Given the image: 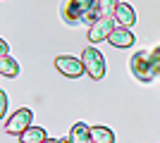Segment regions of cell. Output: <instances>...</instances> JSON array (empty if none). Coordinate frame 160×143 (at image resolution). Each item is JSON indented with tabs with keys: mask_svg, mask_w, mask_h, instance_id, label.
<instances>
[{
	"mask_svg": "<svg viewBox=\"0 0 160 143\" xmlns=\"http://www.w3.org/2000/svg\"><path fill=\"white\" fill-rule=\"evenodd\" d=\"M46 141V131L41 126H29L27 131L19 134V143H43Z\"/></svg>",
	"mask_w": 160,
	"mask_h": 143,
	"instance_id": "10",
	"label": "cell"
},
{
	"mask_svg": "<svg viewBox=\"0 0 160 143\" xmlns=\"http://www.w3.org/2000/svg\"><path fill=\"white\" fill-rule=\"evenodd\" d=\"M81 62H84V67H86V74L91 76L93 81L103 79V74H105V57H103L100 50L86 48V50L81 53Z\"/></svg>",
	"mask_w": 160,
	"mask_h": 143,
	"instance_id": "3",
	"label": "cell"
},
{
	"mask_svg": "<svg viewBox=\"0 0 160 143\" xmlns=\"http://www.w3.org/2000/svg\"><path fill=\"white\" fill-rule=\"evenodd\" d=\"M120 5V0H96V12L100 17H115V10Z\"/></svg>",
	"mask_w": 160,
	"mask_h": 143,
	"instance_id": "12",
	"label": "cell"
},
{
	"mask_svg": "<svg viewBox=\"0 0 160 143\" xmlns=\"http://www.w3.org/2000/svg\"><path fill=\"white\" fill-rule=\"evenodd\" d=\"M0 74L7 76V79H12V76L19 74V62L12 60L10 55H5V57H0Z\"/></svg>",
	"mask_w": 160,
	"mask_h": 143,
	"instance_id": "11",
	"label": "cell"
},
{
	"mask_svg": "<svg viewBox=\"0 0 160 143\" xmlns=\"http://www.w3.org/2000/svg\"><path fill=\"white\" fill-rule=\"evenodd\" d=\"M31 119H33L31 110H29V107H19L5 122V131H7V134H12V136H19L22 131H27L29 126H31Z\"/></svg>",
	"mask_w": 160,
	"mask_h": 143,
	"instance_id": "5",
	"label": "cell"
},
{
	"mask_svg": "<svg viewBox=\"0 0 160 143\" xmlns=\"http://www.w3.org/2000/svg\"><path fill=\"white\" fill-rule=\"evenodd\" d=\"M108 41H110V45H115V48H129L136 38H134V34H132L129 26H117L112 34H110Z\"/></svg>",
	"mask_w": 160,
	"mask_h": 143,
	"instance_id": "7",
	"label": "cell"
},
{
	"mask_svg": "<svg viewBox=\"0 0 160 143\" xmlns=\"http://www.w3.org/2000/svg\"><path fill=\"white\" fill-rule=\"evenodd\" d=\"M91 134H93L96 143H115V134H112V129H108V126H93Z\"/></svg>",
	"mask_w": 160,
	"mask_h": 143,
	"instance_id": "13",
	"label": "cell"
},
{
	"mask_svg": "<svg viewBox=\"0 0 160 143\" xmlns=\"http://www.w3.org/2000/svg\"><path fill=\"white\" fill-rule=\"evenodd\" d=\"M60 143H74V141H72V138H65V141H60Z\"/></svg>",
	"mask_w": 160,
	"mask_h": 143,
	"instance_id": "18",
	"label": "cell"
},
{
	"mask_svg": "<svg viewBox=\"0 0 160 143\" xmlns=\"http://www.w3.org/2000/svg\"><path fill=\"white\" fill-rule=\"evenodd\" d=\"M5 112H7V95L0 91V117H5Z\"/></svg>",
	"mask_w": 160,
	"mask_h": 143,
	"instance_id": "14",
	"label": "cell"
},
{
	"mask_svg": "<svg viewBox=\"0 0 160 143\" xmlns=\"http://www.w3.org/2000/svg\"><path fill=\"white\" fill-rule=\"evenodd\" d=\"M115 19H117V24H122V26H132V24H136V12H134L132 5L120 2L117 10H115Z\"/></svg>",
	"mask_w": 160,
	"mask_h": 143,
	"instance_id": "8",
	"label": "cell"
},
{
	"mask_svg": "<svg viewBox=\"0 0 160 143\" xmlns=\"http://www.w3.org/2000/svg\"><path fill=\"white\" fill-rule=\"evenodd\" d=\"M112 31H115V17H100L88 29V41L100 43V41H105V38H110Z\"/></svg>",
	"mask_w": 160,
	"mask_h": 143,
	"instance_id": "6",
	"label": "cell"
},
{
	"mask_svg": "<svg viewBox=\"0 0 160 143\" xmlns=\"http://www.w3.org/2000/svg\"><path fill=\"white\" fill-rule=\"evenodd\" d=\"M62 19L67 24H93L98 19V12H96V0H69L65 7H62Z\"/></svg>",
	"mask_w": 160,
	"mask_h": 143,
	"instance_id": "1",
	"label": "cell"
},
{
	"mask_svg": "<svg viewBox=\"0 0 160 143\" xmlns=\"http://www.w3.org/2000/svg\"><path fill=\"white\" fill-rule=\"evenodd\" d=\"M151 53H153V60H155V67H158V74H160V45H158V48H153V50H151Z\"/></svg>",
	"mask_w": 160,
	"mask_h": 143,
	"instance_id": "15",
	"label": "cell"
},
{
	"mask_svg": "<svg viewBox=\"0 0 160 143\" xmlns=\"http://www.w3.org/2000/svg\"><path fill=\"white\" fill-rule=\"evenodd\" d=\"M43 143H60V141H55V138H46Z\"/></svg>",
	"mask_w": 160,
	"mask_h": 143,
	"instance_id": "17",
	"label": "cell"
},
{
	"mask_svg": "<svg viewBox=\"0 0 160 143\" xmlns=\"http://www.w3.org/2000/svg\"><path fill=\"white\" fill-rule=\"evenodd\" d=\"M69 138H72L74 143H96L93 141V134H91V129H88L84 122H77L72 126V131H69Z\"/></svg>",
	"mask_w": 160,
	"mask_h": 143,
	"instance_id": "9",
	"label": "cell"
},
{
	"mask_svg": "<svg viewBox=\"0 0 160 143\" xmlns=\"http://www.w3.org/2000/svg\"><path fill=\"white\" fill-rule=\"evenodd\" d=\"M129 69H132V74L139 79V81H153L155 76H158V67H155V60H153V53L151 50H141L136 53L129 60Z\"/></svg>",
	"mask_w": 160,
	"mask_h": 143,
	"instance_id": "2",
	"label": "cell"
},
{
	"mask_svg": "<svg viewBox=\"0 0 160 143\" xmlns=\"http://www.w3.org/2000/svg\"><path fill=\"white\" fill-rule=\"evenodd\" d=\"M55 69H58L60 74H65L67 79H79V76L86 72L84 62L72 57V55H58V57H55Z\"/></svg>",
	"mask_w": 160,
	"mask_h": 143,
	"instance_id": "4",
	"label": "cell"
},
{
	"mask_svg": "<svg viewBox=\"0 0 160 143\" xmlns=\"http://www.w3.org/2000/svg\"><path fill=\"white\" fill-rule=\"evenodd\" d=\"M7 50H10V45H7V41H0V57H5Z\"/></svg>",
	"mask_w": 160,
	"mask_h": 143,
	"instance_id": "16",
	"label": "cell"
}]
</instances>
